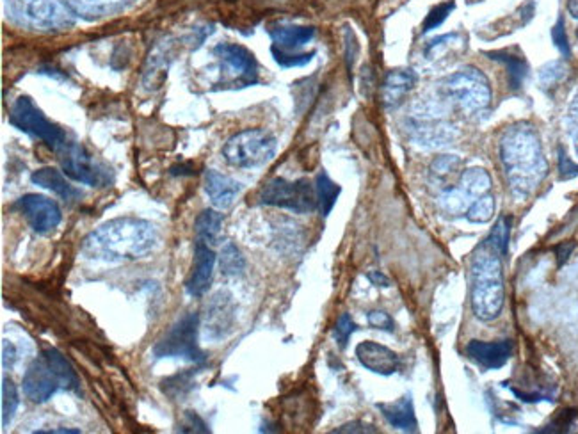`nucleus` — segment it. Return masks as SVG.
Segmentation results:
<instances>
[{
  "mask_svg": "<svg viewBox=\"0 0 578 434\" xmlns=\"http://www.w3.org/2000/svg\"><path fill=\"white\" fill-rule=\"evenodd\" d=\"M159 244L157 228L141 217H116L86 235L81 253L86 260L123 264L148 256Z\"/></svg>",
  "mask_w": 578,
  "mask_h": 434,
  "instance_id": "obj_1",
  "label": "nucleus"
},
{
  "mask_svg": "<svg viewBox=\"0 0 578 434\" xmlns=\"http://www.w3.org/2000/svg\"><path fill=\"white\" fill-rule=\"evenodd\" d=\"M500 162L516 198L532 196L548 175L541 137L530 123H514L500 137Z\"/></svg>",
  "mask_w": 578,
  "mask_h": 434,
  "instance_id": "obj_2",
  "label": "nucleus"
},
{
  "mask_svg": "<svg viewBox=\"0 0 578 434\" xmlns=\"http://www.w3.org/2000/svg\"><path fill=\"white\" fill-rule=\"evenodd\" d=\"M472 312L482 323H491L500 317L505 287L500 253H496L487 242L472 262Z\"/></svg>",
  "mask_w": 578,
  "mask_h": 434,
  "instance_id": "obj_3",
  "label": "nucleus"
},
{
  "mask_svg": "<svg viewBox=\"0 0 578 434\" xmlns=\"http://www.w3.org/2000/svg\"><path fill=\"white\" fill-rule=\"evenodd\" d=\"M9 22L29 30H65L74 27L75 14L61 0H5Z\"/></svg>",
  "mask_w": 578,
  "mask_h": 434,
  "instance_id": "obj_4",
  "label": "nucleus"
},
{
  "mask_svg": "<svg viewBox=\"0 0 578 434\" xmlns=\"http://www.w3.org/2000/svg\"><path fill=\"white\" fill-rule=\"evenodd\" d=\"M438 91L469 114H479L491 104V86L487 77L476 66H465L438 82Z\"/></svg>",
  "mask_w": 578,
  "mask_h": 434,
  "instance_id": "obj_5",
  "label": "nucleus"
},
{
  "mask_svg": "<svg viewBox=\"0 0 578 434\" xmlns=\"http://www.w3.org/2000/svg\"><path fill=\"white\" fill-rule=\"evenodd\" d=\"M278 141L264 128H246L232 135L223 146L224 161L239 169H251L267 164L276 155Z\"/></svg>",
  "mask_w": 578,
  "mask_h": 434,
  "instance_id": "obj_6",
  "label": "nucleus"
},
{
  "mask_svg": "<svg viewBox=\"0 0 578 434\" xmlns=\"http://www.w3.org/2000/svg\"><path fill=\"white\" fill-rule=\"evenodd\" d=\"M9 123L20 132L39 139L54 153H57L68 143L66 132L52 123L29 97H20L14 100L9 112Z\"/></svg>",
  "mask_w": 578,
  "mask_h": 434,
  "instance_id": "obj_7",
  "label": "nucleus"
},
{
  "mask_svg": "<svg viewBox=\"0 0 578 434\" xmlns=\"http://www.w3.org/2000/svg\"><path fill=\"white\" fill-rule=\"evenodd\" d=\"M201 319L197 314H186L157 340L152 352L157 360L182 358L193 363H203L205 354L197 345V331Z\"/></svg>",
  "mask_w": 578,
  "mask_h": 434,
  "instance_id": "obj_8",
  "label": "nucleus"
},
{
  "mask_svg": "<svg viewBox=\"0 0 578 434\" xmlns=\"http://www.w3.org/2000/svg\"><path fill=\"white\" fill-rule=\"evenodd\" d=\"M61 168L66 177L74 182L90 186V187H109L114 180V173L109 166L98 161L83 144L68 141L57 152Z\"/></svg>",
  "mask_w": 578,
  "mask_h": 434,
  "instance_id": "obj_9",
  "label": "nucleus"
},
{
  "mask_svg": "<svg viewBox=\"0 0 578 434\" xmlns=\"http://www.w3.org/2000/svg\"><path fill=\"white\" fill-rule=\"evenodd\" d=\"M258 204L287 209L295 214H308L317 209V195L308 180L289 182L285 178H273L262 187Z\"/></svg>",
  "mask_w": 578,
  "mask_h": 434,
  "instance_id": "obj_10",
  "label": "nucleus"
},
{
  "mask_svg": "<svg viewBox=\"0 0 578 434\" xmlns=\"http://www.w3.org/2000/svg\"><path fill=\"white\" fill-rule=\"evenodd\" d=\"M409 135L416 141V144L427 148H438L449 144L456 139L458 130L452 123L440 116L438 108L433 104H420L409 112L407 117Z\"/></svg>",
  "mask_w": 578,
  "mask_h": 434,
  "instance_id": "obj_11",
  "label": "nucleus"
},
{
  "mask_svg": "<svg viewBox=\"0 0 578 434\" xmlns=\"http://www.w3.org/2000/svg\"><path fill=\"white\" fill-rule=\"evenodd\" d=\"M491 193V177L484 168L465 169L460 177V184L454 189H447L440 195V207L451 214H467L469 209L486 195Z\"/></svg>",
  "mask_w": 578,
  "mask_h": 434,
  "instance_id": "obj_12",
  "label": "nucleus"
},
{
  "mask_svg": "<svg viewBox=\"0 0 578 434\" xmlns=\"http://www.w3.org/2000/svg\"><path fill=\"white\" fill-rule=\"evenodd\" d=\"M221 72L226 75L224 84L246 88L258 82V63L253 52L237 43H219L214 48Z\"/></svg>",
  "mask_w": 578,
  "mask_h": 434,
  "instance_id": "obj_13",
  "label": "nucleus"
},
{
  "mask_svg": "<svg viewBox=\"0 0 578 434\" xmlns=\"http://www.w3.org/2000/svg\"><path fill=\"white\" fill-rule=\"evenodd\" d=\"M13 211L25 217L32 231H36L38 235L52 233L63 221V213L59 205L54 200L41 195H25L18 198L13 205Z\"/></svg>",
  "mask_w": 578,
  "mask_h": 434,
  "instance_id": "obj_14",
  "label": "nucleus"
},
{
  "mask_svg": "<svg viewBox=\"0 0 578 434\" xmlns=\"http://www.w3.org/2000/svg\"><path fill=\"white\" fill-rule=\"evenodd\" d=\"M22 388L23 395L31 403L43 404L48 399H52L59 388H63V383L50 361L45 358V354H41L29 363L23 374Z\"/></svg>",
  "mask_w": 578,
  "mask_h": 434,
  "instance_id": "obj_15",
  "label": "nucleus"
},
{
  "mask_svg": "<svg viewBox=\"0 0 578 434\" xmlns=\"http://www.w3.org/2000/svg\"><path fill=\"white\" fill-rule=\"evenodd\" d=\"M235 321H237V305L233 301V296L228 291H217L210 298L205 310V319H203L205 336L214 342H221L233 333Z\"/></svg>",
  "mask_w": 578,
  "mask_h": 434,
  "instance_id": "obj_16",
  "label": "nucleus"
},
{
  "mask_svg": "<svg viewBox=\"0 0 578 434\" xmlns=\"http://www.w3.org/2000/svg\"><path fill=\"white\" fill-rule=\"evenodd\" d=\"M215 262H217V256H215L214 249L208 244L196 240L193 269H191V274L186 282V291L191 298H201L208 292L212 278H214Z\"/></svg>",
  "mask_w": 578,
  "mask_h": 434,
  "instance_id": "obj_17",
  "label": "nucleus"
},
{
  "mask_svg": "<svg viewBox=\"0 0 578 434\" xmlns=\"http://www.w3.org/2000/svg\"><path fill=\"white\" fill-rule=\"evenodd\" d=\"M356 358L367 370L380 376L395 374L400 365L397 352L372 340H367L356 345Z\"/></svg>",
  "mask_w": 578,
  "mask_h": 434,
  "instance_id": "obj_18",
  "label": "nucleus"
},
{
  "mask_svg": "<svg viewBox=\"0 0 578 434\" xmlns=\"http://www.w3.org/2000/svg\"><path fill=\"white\" fill-rule=\"evenodd\" d=\"M241 191H242V184L232 177L223 175L215 169H208L205 173V193L210 204L219 211L230 209L237 200V196L241 195Z\"/></svg>",
  "mask_w": 578,
  "mask_h": 434,
  "instance_id": "obj_19",
  "label": "nucleus"
},
{
  "mask_svg": "<svg viewBox=\"0 0 578 434\" xmlns=\"http://www.w3.org/2000/svg\"><path fill=\"white\" fill-rule=\"evenodd\" d=\"M467 352L476 363L481 365L482 369L496 370L509 361L512 354V342L511 340H500V342L472 340L467 347Z\"/></svg>",
  "mask_w": 578,
  "mask_h": 434,
  "instance_id": "obj_20",
  "label": "nucleus"
},
{
  "mask_svg": "<svg viewBox=\"0 0 578 434\" xmlns=\"http://www.w3.org/2000/svg\"><path fill=\"white\" fill-rule=\"evenodd\" d=\"M31 182L41 189H47L50 191L52 195L59 196L61 200L72 204L75 200H79L83 196V193L72 186L66 177H65V171H59L52 166H47V168H39L36 169L32 175H31Z\"/></svg>",
  "mask_w": 578,
  "mask_h": 434,
  "instance_id": "obj_21",
  "label": "nucleus"
},
{
  "mask_svg": "<svg viewBox=\"0 0 578 434\" xmlns=\"http://www.w3.org/2000/svg\"><path fill=\"white\" fill-rule=\"evenodd\" d=\"M418 77L413 70L398 68L391 70L386 75L383 84V102L388 108H398L406 95L416 86Z\"/></svg>",
  "mask_w": 578,
  "mask_h": 434,
  "instance_id": "obj_22",
  "label": "nucleus"
},
{
  "mask_svg": "<svg viewBox=\"0 0 578 434\" xmlns=\"http://www.w3.org/2000/svg\"><path fill=\"white\" fill-rule=\"evenodd\" d=\"M378 410L383 413V417L391 428L406 431V433L416 431L418 424H416L411 395H404L393 403H380Z\"/></svg>",
  "mask_w": 578,
  "mask_h": 434,
  "instance_id": "obj_23",
  "label": "nucleus"
},
{
  "mask_svg": "<svg viewBox=\"0 0 578 434\" xmlns=\"http://www.w3.org/2000/svg\"><path fill=\"white\" fill-rule=\"evenodd\" d=\"M77 16L98 20L123 11L130 0H63Z\"/></svg>",
  "mask_w": 578,
  "mask_h": 434,
  "instance_id": "obj_24",
  "label": "nucleus"
},
{
  "mask_svg": "<svg viewBox=\"0 0 578 434\" xmlns=\"http://www.w3.org/2000/svg\"><path fill=\"white\" fill-rule=\"evenodd\" d=\"M269 36L276 47L293 50L310 43L315 36V29L308 25H275L269 29Z\"/></svg>",
  "mask_w": 578,
  "mask_h": 434,
  "instance_id": "obj_25",
  "label": "nucleus"
},
{
  "mask_svg": "<svg viewBox=\"0 0 578 434\" xmlns=\"http://www.w3.org/2000/svg\"><path fill=\"white\" fill-rule=\"evenodd\" d=\"M223 214L214 211V209H206L203 211L199 216L196 217L194 222V231H196V240H201L208 246L215 244L219 233H221V226H223Z\"/></svg>",
  "mask_w": 578,
  "mask_h": 434,
  "instance_id": "obj_26",
  "label": "nucleus"
},
{
  "mask_svg": "<svg viewBox=\"0 0 578 434\" xmlns=\"http://www.w3.org/2000/svg\"><path fill=\"white\" fill-rule=\"evenodd\" d=\"M315 195H317V207L320 214L328 217L340 196V186L335 184L326 171H320L315 178Z\"/></svg>",
  "mask_w": 578,
  "mask_h": 434,
  "instance_id": "obj_27",
  "label": "nucleus"
},
{
  "mask_svg": "<svg viewBox=\"0 0 578 434\" xmlns=\"http://www.w3.org/2000/svg\"><path fill=\"white\" fill-rule=\"evenodd\" d=\"M487 56L491 59L505 65L507 75H509V86L512 90H520L525 77H527V61L521 56H514L509 52H489Z\"/></svg>",
  "mask_w": 578,
  "mask_h": 434,
  "instance_id": "obj_28",
  "label": "nucleus"
},
{
  "mask_svg": "<svg viewBox=\"0 0 578 434\" xmlns=\"http://www.w3.org/2000/svg\"><path fill=\"white\" fill-rule=\"evenodd\" d=\"M45 358L50 361V365L54 367V370L57 372L61 383H63V388L66 390H79V378H77V372L74 370L72 363L54 347H48L43 351Z\"/></svg>",
  "mask_w": 578,
  "mask_h": 434,
  "instance_id": "obj_29",
  "label": "nucleus"
},
{
  "mask_svg": "<svg viewBox=\"0 0 578 434\" xmlns=\"http://www.w3.org/2000/svg\"><path fill=\"white\" fill-rule=\"evenodd\" d=\"M219 267L224 276H239L246 269V258L233 242H226L219 253Z\"/></svg>",
  "mask_w": 578,
  "mask_h": 434,
  "instance_id": "obj_30",
  "label": "nucleus"
},
{
  "mask_svg": "<svg viewBox=\"0 0 578 434\" xmlns=\"http://www.w3.org/2000/svg\"><path fill=\"white\" fill-rule=\"evenodd\" d=\"M194 385H196L194 383V370H188V372H182V374L164 379L161 388L171 399H184L188 394L193 392Z\"/></svg>",
  "mask_w": 578,
  "mask_h": 434,
  "instance_id": "obj_31",
  "label": "nucleus"
},
{
  "mask_svg": "<svg viewBox=\"0 0 578 434\" xmlns=\"http://www.w3.org/2000/svg\"><path fill=\"white\" fill-rule=\"evenodd\" d=\"M20 406V395L16 385L4 378L2 379V428H7Z\"/></svg>",
  "mask_w": 578,
  "mask_h": 434,
  "instance_id": "obj_32",
  "label": "nucleus"
},
{
  "mask_svg": "<svg viewBox=\"0 0 578 434\" xmlns=\"http://www.w3.org/2000/svg\"><path fill=\"white\" fill-rule=\"evenodd\" d=\"M568 77V66L563 61H552L539 70V86L545 91H550L565 82Z\"/></svg>",
  "mask_w": 578,
  "mask_h": 434,
  "instance_id": "obj_33",
  "label": "nucleus"
},
{
  "mask_svg": "<svg viewBox=\"0 0 578 434\" xmlns=\"http://www.w3.org/2000/svg\"><path fill=\"white\" fill-rule=\"evenodd\" d=\"M509 239H511V219L509 217H500L495 224V228L491 230L489 237H487V244L500 253V256L507 255V246H509Z\"/></svg>",
  "mask_w": 578,
  "mask_h": 434,
  "instance_id": "obj_34",
  "label": "nucleus"
},
{
  "mask_svg": "<svg viewBox=\"0 0 578 434\" xmlns=\"http://www.w3.org/2000/svg\"><path fill=\"white\" fill-rule=\"evenodd\" d=\"M495 209H496V205H495V198L491 196V193L489 195H486V196H482V198H479L470 209H469V213L465 214V217L470 221V222H476V224H484V222H487V221H491L493 219V216H495Z\"/></svg>",
  "mask_w": 578,
  "mask_h": 434,
  "instance_id": "obj_35",
  "label": "nucleus"
},
{
  "mask_svg": "<svg viewBox=\"0 0 578 434\" xmlns=\"http://www.w3.org/2000/svg\"><path fill=\"white\" fill-rule=\"evenodd\" d=\"M271 52H273L275 61H276L280 66H284V68H299V66H306V65L313 59V56H315V52H308V54H292L289 50H285V48H282V47H276V45H273V47H271Z\"/></svg>",
  "mask_w": 578,
  "mask_h": 434,
  "instance_id": "obj_36",
  "label": "nucleus"
},
{
  "mask_svg": "<svg viewBox=\"0 0 578 434\" xmlns=\"http://www.w3.org/2000/svg\"><path fill=\"white\" fill-rule=\"evenodd\" d=\"M461 169V159L458 155H442L431 166V175L436 180H445Z\"/></svg>",
  "mask_w": 578,
  "mask_h": 434,
  "instance_id": "obj_37",
  "label": "nucleus"
},
{
  "mask_svg": "<svg viewBox=\"0 0 578 434\" xmlns=\"http://www.w3.org/2000/svg\"><path fill=\"white\" fill-rule=\"evenodd\" d=\"M452 9H456V4H454L452 0L434 5V7L429 11V14L425 16L424 25H422V30H424V32H429V30H433V29L440 27V25L447 20V16L451 14V11H452Z\"/></svg>",
  "mask_w": 578,
  "mask_h": 434,
  "instance_id": "obj_38",
  "label": "nucleus"
},
{
  "mask_svg": "<svg viewBox=\"0 0 578 434\" xmlns=\"http://www.w3.org/2000/svg\"><path fill=\"white\" fill-rule=\"evenodd\" d=\"M356 331V325L355 321L351 319L349 314H342L335 325V329H333V336L337 340V343L344 349L351 338V334Z\"/></svg>",
  "mask_w": 578,
  "mask_h": 434,
  "instance_id": "obj_39",
  "label": "nucleus"
},
{
  "mask_svg": "<svg viewBox=\"0 0 578 434\" xmlns=\"http://www.w3.org/2000/svg\"><path fill=\"white\" fill-rule=\"evenodd\" d=\"M179 433H197L206 434L210 433L206 422L196 413V412H186L180 424H179Z\"/></svg>",
  "mask_w": 578,
  "mask_h": 434,
  "instance_id": "obj_40",
  "label": "nucleus"
},
{
  "mask_svg": "<svg viewBox=\"0 0 578 434\" xmlns=\"http://www.w3.org/2000/svg\"><path fill=\"white\" fill-rule=\"evenodd\" d=\"M552 39H554L556 47L559 48V52H561L565 57H570L572 50H570V41H568L566 29H565V18H559V20H557V23L554 25V29H552Z\"/></svg>",
  "mask_w": 578,
  "mask_h": 434,
  "instance_id": "obj_41",
  "label": "nucleus"
},
{
  "mask_svg": "<svg viewBox=\"0 0 578 434\" xmlns=\"http://www.w3.org/2000/svg\"><path fill=\"white\" fill-rule=\"evenodd\" d=\"M367 321L369 325L376 329H383V331H388V333H393L395 329V323L393 319L390 317V314H386L383 310H372L367 314Z\"/></svg>",
  "mask_w": 578,
  "mask_h": 434,
  "instance_id": "obj_42",
  "label": "nucleus"
},
{
  "mask_svg": "<svg viewBox=\"0 0 578 434\" xmlns=\"http://www.w3.org/2000/svg\"><path fill=\"white\" fill-rule=\"evenodd\" d=\"M18 360H20V356H18V349L14 347V343L11 340H4L2 342V367L5 370H11Z\"/></svg>",
  "mask_w": 578,
  "mask_h": 434,
  "instance_id": "obj_43",
  "label": "nucleus"
},
{
  "mask_svg": "<svg viewBox=\"0 0 578 434\" xmlns=\"http://www.w3.org/2000/svg\"><path fill=\"white\" fill-rule=\"evenodd\" d=\"M559 171H561V177L565 178V180H568V178H574V177H577L578 175V164H575L568 155H566V152L561 148V152H559Z\"/></svg>",
  "mask_w": 578,
  "mask_h": 434,
  "instance_id": "obj_44",
  "label": "nucleus"
},
{
  "mask_svg": "<svg viewBox=\"0 0 578 434\" xmlns=\"http://www.w3.org/2000/svg\"><path fill=\"white\" fill-rule=\"evenodd\" d=\"M333 433L346 434V433H378V430L374 426H369L365 422H349L346 426H340L338 430H335Z\"/></svg>",
  "mask_w": 578,
  "mask_h": 434,
  "instance_id": "obj_45",
  "label": "nucleus"
},
{
  "mask_svg": "<svg viewBox=\"0 0 578 434\" xmlns=\"http://www.w3.org/2000/svg\"><path fill=\"white\" fill-rule=\"evenodd\" d=\"M367 278L372 282V285H376V287H385V289H388L390 285H391V282L388 280V276L386 274H383L381 271H371L369 274H367Z\"/></svg>",
  "mask_w": 578,
  "mask_h": 434,
  "instance_id": "obj_46",
  "label": "nucleus"
},
{
  "mask_svg": "<svg viewBox=\"0 0 578 434\" xmlns=\"http://www.w3.org/2000/svg\"><path fill=\"white\" fill-rule=\"evenodd\" d=\"M568 117H570V123L578 130V90L572 104H570V108H568Z\"/></svg>",
  "mask_w": 578,
  "mask_h": 434,
  "instance_id": "obj_47",
  "label": "nucleus"
},
{
  "mask_svg": "<svg viewBox=\"0 0 578 434\" xmlns=\"http://www.w3.org/2000/svg\"><path fill=\"white\" fill-rule=\"evenodd\" d=\"M574 247H575V244H563V246H559L557 247V255H559V264H565L568 258H570V255H572V251H574Z\"/></svg>",
  "mask_w": 578,
  "mask_h": 434,
  "instance_id": "obj_48",
  "label": "nucleus"
},
{
  "mask_svg": "<svg viewBox=\"0 0 578 434\" xmlns=\"http://www.w3.org/2000/svg\"><path fill=\"white\" fill-rule=\"evenodd\" d=\"M36 434H81V430L72 428H57V430H39Z\"/></svg>",
  "mask_w": 578,
  "mask_h": 434,
  "instance_id": "obj_49",
  "label": "nucleus"
},
{
  "mask_svg": "<svg viewBox=\"0 0 578 434\" xmlns=\"http://www.w3.org/2000/svg\"><path fill=\"white\" fill-rule=\"evenodd\" d=\"M566 7H568V13H570L575 20H578V0H568Z\"/></svg>",
  "mask_w": 578,
  "mask_h": 434,
  "instance_id": "obj_50",
  "label": "nucleus"
},
{
  "mask_svg": "<svg viewBox=\"0 0 578 434\" xmlns=\"http://www.w3.org/2000/svg\"><path fill=\"white\" fill-rule=\"evenodd\" d=\"M574 144H575V153L578 157V130H575V135H574Z\"/></svg>",
  "mask_w": 578,
  "mask_h": 434,
  "instance_id": "obj_51",
  "label": "nucleus"
}]
</instances>
